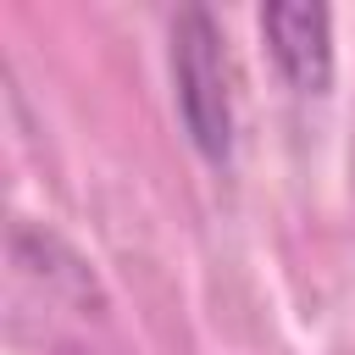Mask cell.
Masks as SVG:
<instances>
[{
  "mask_svg": "<svg viewBox=\"0 0 355 355\" xmlns=\"http://www.w3.org/2000/svg\"><path fill=\"white\" fill-rule=\"evenodd\" d=\"M261 50L288 94L311 100L333 83V11L316 0H272L261 6Z\"/></svg>",
  "mask_w": 355,
  "mask_h": 355,
  "instance_id": "2",
  "label": "cell"
},
{
  "mask_svg": "<svg viewBox=\"0 0 355 355\" xmlns=\"http://www.w3.org/2000/svg\"><path fill=\"white\" fill-rule=\"evenodd\" d=\"M166 72H172V111L183 139L200 161L227 166L233 161V78H227V44L205 6H183L166 22Z\"/></svg>",
  "mask_w": 355,
  "mask_h": 355,
  "instance_id": "1",
  "label": "cell"
}]
</instances>
